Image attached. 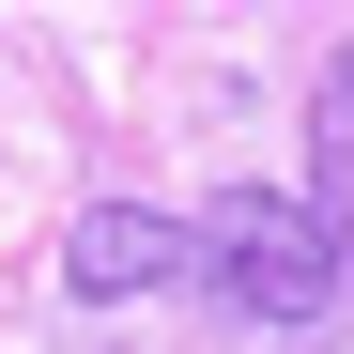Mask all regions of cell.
I'll use <instances>...</instances> for the list:
<instances>
[{
	"label": "cell",
	"mask_w": 354,
	"mask_h": 354,
	"mask_svg": "<svg viewBox=\"0 0 354 354\" xmlns=\"http://www.w3.org/2000/svg\"><path fill=\"white\" fill-rule=\"evenodd\" d=\"M201 292L247 308V324H324L339 292H354V247L324 231V201L231 185V201H201Z\"/></svg>",
	"instance_id": "1"
},
{
	"label": "cell",
	"mask_w": 354,
	"mask_h": 354,
	"mask_svg": "<svg viewBox=\"0 0 354 354\" xmlns=\"http://www.w3.org/2000/svg\"><path fill=\"white\" fill-rule=\"evenodd\" d=\"M62 292H93V308L201 292V216H169V201H93V216L62 231Z\"/></svg>",
	"instance_id": "2"
},
{
	"label": "cell",
	"mask_w": 354,
	"mask_h": 354,
	"mask_svg": "<svg viewBox=\"0 0 354 354\" xmlns=\"http://www.w3.org/2000/svg\"><path fill=\"white\" fill-rule=\"evenodd\" d=\"M308 169H324V231L354 247V31L324 46V93H308Z\"/></svg>",
	"instance_id": "3"
}]
</instances>
